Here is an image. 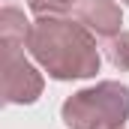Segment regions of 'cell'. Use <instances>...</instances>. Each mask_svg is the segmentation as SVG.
<instances>
[{"instance_id": "52a82bcc", "label": "cell", "mask_w": 129, "mask_h": 129, "mask_svg": "<svg viewBox=\"0 0 129 129\" xmlns=\"http://www.w3.org/2000/svg\"><path fill=\"white\" fill-rule=\"evenodd\" d=\"M78 0H30V12L36 18H45V15H66L69 9H75Z\"/></svg>"}, {"instance_id": "3957f363", "label": "cell", "mask_w": 129, "mask_h": 129, "mask_svg": "<svg viewBox=\"0 0 129 129\" xmlns=\"http://www.w3.org/2000/svg\"><path fill=\"white\" fill-rule=\"evenodd\" d=\"M42 75L24 57L21 48H3V69H0V93L9 105H30L42 96Z\"/></svg>"}, {"instance_id": "7a4b0ae2", "label": "cell", "mask_w": 129, "mask_h": 129, "mask_svg": "<svg viewBox=\"0 0 129 129\" xmlns=\"http://www.w3.org/2000/svg\"><path fill=\"white\" fill-rule=\"evenodd\" d=\"M60 120L69 129H123L129 120V87L120 81H99L63 102Z\"/></svg>"}, {"instance_id": "6da1fadb", "label": "cell", "mask_w": 129, "mask_h": 129, "mask_svg": "<svg viewBox=\"0 0 129 129\" xmlns=\"http://www.w3.org/2000/svg\"><path fill=\"white\" fill-rule=\"evenodd\" d=\"M27 51L54 81L90 78L99 72V48L96 36L78 18L45 15L36 18L27 33Z\"/></svg>"}, {"instance_id": "8992f818", "label": "cell", "mask_w": 129, "mask_h": 129, "mask_svg": "<svg viewBox=\"0 0 129 129\" xmlns=\"http://www.w3.org/2000/svg\"><path fill=\"white\" fill-rule=\"evenodd\" d=\"M105 57L117 69H129V33L126 30H120L117 36H111L105 42Z\"/></svg>"}, {"instance_id": "277c9868", "label": "cell", "mask_w": 129, "mask_h": 129, "mask_svg": "<svg viewBox=\"0 0 129 129\" xmlns=\"http://www.w3.org/2000/svg\"><path fill=\"white\" fill-rule=\"evenodd\" d=\"M75 18L93 36H102V39H111L123 30V12L114 0H78Z\"/></svg>"}, {"instance_id": "5b68a950", "label": "cell", "mask_w": 129, "mask_h": 129, "mask_svg": "<svg viewBox=\"0 0 129 129\" xmlns=\"http://www.w3.org/2000/svg\"><path fill=\"white\" fill-rule=\"evenodd\" d=\"M27 33H30V21L24 18L21 9H15V6L0 9V42H3V48H24Z\"/></svg>"}, {"instance_id": "ba28073f", "label": "cell", "mask_w": 129, "mask_h": 129, "mask_svg": "<svg viewBox=\"0 0 129 129\" xmlns=\"http://www.w3.org/2000/svg\"><path fill=\"white\" fill-rule=\"evenodd\" d=\"M123 3H129V0H123Z\"/></svg>"}]
</instances>
